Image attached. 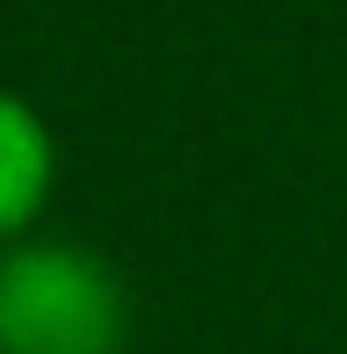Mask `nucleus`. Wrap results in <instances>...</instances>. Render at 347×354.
Returning a JSON list of instances; mask_svg holds the SVG:
<instances>
[{
	"mask_svg": "<svg viewBox=\"0 0 347 354\" xmlns=\"http://www.w3.org/2000/svg\"><path fill=\"white\" fill-rule=\"evenodd\" d=\"M51 181H58V145L51 123L0 87V239H29L37 217L51 210Z\"/></svg>",
	"mask_w": 347,
	"mask_h": 354,
	"instance_id": "2",
	"label": "nucleus"
},
{
	"mask_svg": "<svg viewBox=\"0 0 347 354\" xmlns=\"http://www.w3.org/2000/svg\"><path fill=\"white\" fill-rule=\"evenodd\" d=\"M131 304L109 261L73 239L0 246V354H123Z\"/></svg>",
	"mask_w": 347,
	"mask_h": 354,
	"instance_id": "1",
	"label": "nucleus"
}]
</instances>
